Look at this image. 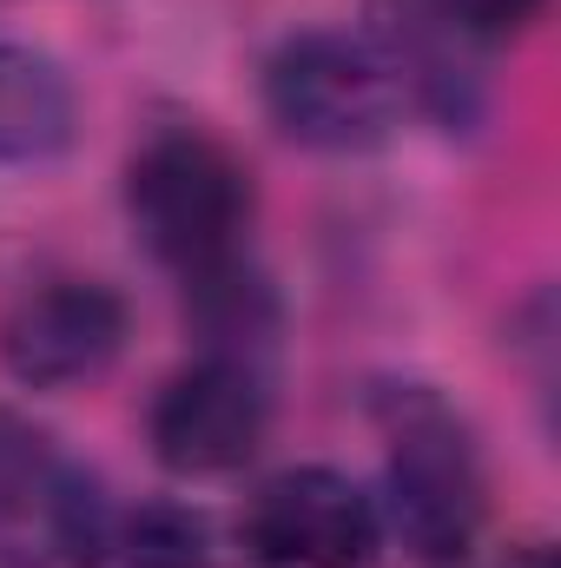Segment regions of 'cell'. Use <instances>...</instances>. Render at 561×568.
Instances as JSON below:
<instances>
[{
  "instance_id": "obj_1",
  "label": "cell",
  "mask_w": 561,
  "mask_h": 568,
  "mask_svg": "<svg viewBox=\"0 0 561 568\" xmlns=\"http://www.w3.org/2000/svg\"><path fill=\"white\" fill-rule=\"evenodd\" d=\"M377 424H384L390 523L404 549L422 568H462L489 516V483L469 424L429 384H390L377 397Z\"/></svg>"
},
{
  "instance_id": "obj_2",
  "label": "cell",
  "mask_w": 561,
  "mask_h": 568,
  "mask_svg": "<svg viewBox=\"0 0 561 568\" xmlns=\"http://www.w3.org/2000/svg\"><path fill=\"white\" fill-rule=\"evenodd\" d=\"M265 113L304 152H370L410 113V73L377 33L304 27L265 60Z\"/></svg>"
},
{
  "instance_id": "obj_3",
  "label": "cell",
  "mask_w": 561,
  "mask_h": 568,
  "mask_svg": "<svg viewBox=\"0 0 561 568\" xmlns=\"http://www.w3.org/2000/svg\"><path fill=\"white\" fill-rule=\"evenodd\" d=\"M126 212L140 245L185 284L245 265L252 232V172L218 140L172 126L152 133L126 165Z\"/></svg>"
},
{
  "instance_id": "obj_4",
  "label": "cell",
  "mask_w": 561,
  "mask_h": 568,
  "mask_svg": "<svg viewBox=\"0 0 561 568\" xmlns=\"http://www.w3.org/2000/svg\"><path fill=\"white\" fill-rule=\"evenodd\" d=\"M106 496L47 429L0 410V568H86Z\"/></svg>"
},
{
  "instance_id": "obj_5",
  "label": "cell",
  "mask_w": 561,
  "mask_h": 568,
  "mask_svg": "<svg viewBox=\"0 0 561 568\" xmlns=\"http://www.w3.org/2000/svg\"><path fill=\"white\" fill-rule=\"evenodd\" d=\"M238 536H245V556L265 568H377L384 556L377 503L344 469H324V463L278 469L252 496Z\"/></svg>"
},
{
  "instance_id": "obj_6",
  "label": "cell",
  "mask_w": 561,
  "mask_h": 568,
  "mask_svg": "<svg viewBox=\"0 0 561 568\" xmlns=\"http://www.w3.org/2000/svg\"><path fill=\"white\" fill-rule=\"evenodd\" d=\"M272 429V397H265V377L258 364L245 357H198L185 364L159 397H152V417H145V436H152V456L198 483V476H232L258 456Z\"/></svg>"
},
{
  "instance_id": "obj_7",
  "label": "cell",
  "mask_w": 561,
  "mask_h": 568,
  "mask_svg": "<svg viewBox=\"0 0 561 568\" xmlns=\"http://www.w3.org/2000/svg\"><path fill=\"white\" fill-rule=\"evenodd\" d=\"M126 351V297L93 278L27 291L0 324V364L27 390H80Z\"/></svg>"
},
{
  "instance_id": "obj_8",
  "label": "cell",
  "mask_w": 561,
  "mask_h": 568,
  "mask_svg": "<svg viewBox=\"0 0 561 568\" xmlns=\"http://www.w3.org/2000/svg\"><path fill=\"white\" fill-rule=\"evenodd\" d=\"M542 0H377V40L410 73V93L456 113V67L529 33Z\"/></svg>"
},
{
  "instance_id": "obj_9",
  "label": "cell",
  "mask_w": 561,
  "mask_h": 568,
  "mask_svg": "<svg viewBox=\"0 0 561 568\" xmlns=\"http://www.w3.org/2000/svg\"><path fill=\"white\" fill-rule=\"evenodd\" d=\"M80 100L53 53L0 40V165H47L73 145Z\"/></svg>"
},
{
  "instance_id": "obj_10",
  "label": "cell",
  "mask_w": 561,
  "mask_h": 568,
  "mask_svg": "<svg viewBox=\"0 0 561 568\" xmlns=\"http://www.w3.org/2000/svg\"><path fill=\"white\" fill-rule=\"evenodd\" d=\"M86 568H218V536L185 503L106 509Z\"/></svg>"
},
{
  "instance_id": "obj_11",
  "label": "cell",
  "mask_w": 561,
  "mask_h": 568,
  "mask_svg": "<svg viewBox=\"0 0 561 568\" xmlns=\"http://www.w3.org/2000/svg\"><path fill=\"white\" fill-rule=\"evenodd\" d=\"M509 568H555V562H549V549H542V542H529V549H522Z\"/></svg>"
}]
</instances>
